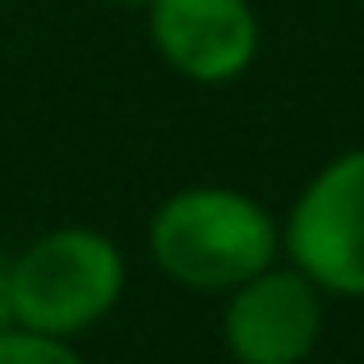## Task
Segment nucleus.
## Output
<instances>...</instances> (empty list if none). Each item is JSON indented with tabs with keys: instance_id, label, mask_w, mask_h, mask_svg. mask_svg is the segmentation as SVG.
Segmentation results:
<instances>
[{
	"instance_id": "obj_1",
	"label": "nucleus",
	"mask_w": 364,
	"mask_h": 364,
	"mask_svg": "<svg viewBox=\"0 0 364 364\" xmlns=\"http://www.w3.org/2000/svg\"><path fill=\"white\" fill-rule=\"evenodd\" d=\"M148 254L166 282L226 295L282 258V217L235 185H185L152 208Z\"/></svg>"
},
{
	"instance_id": "obj_2",
	"label": "nucleus",
	"mask_w": 364,
	"mask_h": 364,
	"mask_svg": "<svg viewBox=\"0 0 364 364\" xmlns=\"http://www.w3.org/2000/svg\"><path fill=\"white\" fill-rule=\"evenodd\" d=\"M124 254L97 226H55L9 254L14 323L51 337L92 332L124 295Z\"/></svg>"
},
{
	"instance_id": "obj_3",
	"label": "nucleus",
	"mask_w": 364,
	"mask_h": 364,
	"mask_svg": "<svg viewBox=\"0 0 364 364\" xmlns=\"http://www.w3.org/2000/svg\"><path fill=\"white\" fill-rule=\"evenodd\" d=\"M282 258L328 300H364V143L328 157L282 217Z\"/></svg>"
},
{
	"instance_id": "obj_4",
	"label": "nucleus",
	"mask_w": 364,
	"mask_h": 364,
	"mask_svg": "<svg viewBox=\"0 0 364 364\" xmlns=\"http://www.w3.org/2000/svg\"><path fill=\"white\" fill-rule=\"evenodd\" d=\"M328 295L295 263L277 258L222 304V346L235 364H304L323 341Z\"/></svg>"
},
{
	"instance_id": "obj_5",
	"label": "nucleus",
	"mask_w": 364,
	"mask_h": 364,
	"mask_svg": "<svg viewBox=\"0 0 364 364\" xmlns=\"http://www.w3.org/2000/svg\"><path fill=\"white\" fill-rule=\"evenodd\" d=\"M148 37L171 74L198 88H222L258 60V9L249 0H148Z\"/></svg>"
},
{
	"instance_id": "obj_6",
	"label": "nucleus",
	"mask_w": 364,
	"mask_h": 364,
	"mask_svg": "<svg viewBox=\"0 0 364 364\" xmlns=\"http://www.w3.org/2000/svg\"><path fill=\"white\" fill-rule=\"evenodd\" d=\"M0 364H88L79 355L70 337H51V332H33V328H9L0 332Z\"/></svg>"
},
{
	"instance_id": "obj_7",
	"label": "nucleus",
	"mask_w": 364,
	"mask_h": 364,
	"mask_svg": "<svg viewBox=\"0 0 364 364\" xmlns=\"http://www.w3.org/2000/svg\"><path fill=\"white\" fill-rule=\"evenodd\" d=\"M14 328V282H9V254H0V332Z\"/></svg>"
},
{
	"instance_id": "obj_8",
	"label": "nucleus",
	"mask_w": 364,
	"mask_h": 364,
	"mask_svg": "<svg viewBox=\"0 0 364 364\" xmlns=\"http://www.w3.org/2000/svg\"><path fill=\"white\" fill-rule=\"evenodd\" d=\"M107 5H129V9H143L148 0H107Z\"/></svg>"
}]
</instances>
